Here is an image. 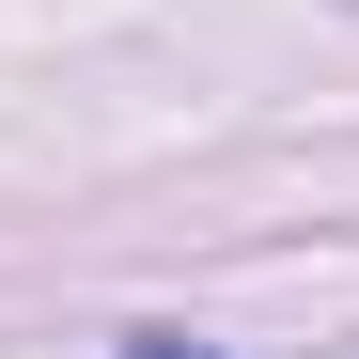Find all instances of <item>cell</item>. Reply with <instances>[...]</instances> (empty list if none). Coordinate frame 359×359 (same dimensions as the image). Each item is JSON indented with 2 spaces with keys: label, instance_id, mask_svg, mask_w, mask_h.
<instances>
[{
  "label": "cell",
  "instance_id": "cell-1",
  "mask_svg": "<svg viewBox=\"0 0 359 359\" xmlns=\"http://www.w3.org/2000/svg\"><path fill=\"white\" fill-rule=\"evenodd\" d=\"M126 359H219V344H188V328H141V344H126Z\"/></svg>",
  "mask_w": 359,
  "mask_h": 359
}]
</instances>
